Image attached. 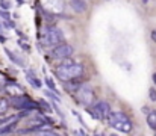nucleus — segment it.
<instances>
[{"mask_svg":"<svg viewBox=\"0 0 156 136\" xmlns=\"http://www.w3.org/2000/svg\"><path fill=\"white\" fill-rule=\"evenodd\" d=\"M83 65L79 64V62H73L70 59H65L62 61L61 65H58L55 68V74L56 77L61 80V82H70V80H74V79H80L83 76Z\"/></svg>","mask_w":156,"mask_h":136,"instance_id":"f257e3e1","label":"nucleus"},{"mask_svg":"<svg viewBox=\"0 0 156 136\" xmlns=\"http://www.w3.org/2000/svg\"><path fill=\"white\" fill-rule=\"evenodd\" d=\"M40 41L43 43V45L56 47V45L62 44L64 35H62V32H61L58 27L47 26V27H43V29H41V32H40Z\"/></svg>","mask_w":156,"mask_h":136,"instance_id":"f03ea898","label":"nucleus"},{"mask_svg":"<svg viewBox=\"0 0 156 136\" xmlns=\"http://www.w3.org/2000/svg\"><path fill=\"white\" fill-rule=\"evenodd\" d=\"M108 123H109L111 127H114L115 130H118L121 133H130L133 130L132 121L127 118V115H124L121 112H112V115L108 120Z\"/></svg>","mask_w":156,"mask_h":136,"instance_id":"7ed1b4c3","label":"nucleus"},{"mask_svg":"<svg viewBox=\"0 0 156 136\" xmlns=\"http://www.w3.org/2000/svg\"><path fill=\"white\" fill-rule=\"evenodd\" d=\"M74 94H76L77 101H79L80 104H83V106H91V104L94 103V100H96V94H94L93 88H91L90 85H85V83L76 91Z\"/></svg>","mask_w":156,"mask_h":136,"instance_id":"20e7f679","label":"nucleus"},{"mask_svg":"<svg viewBox=\"0 0 156 136\" xmlns=\"http://www.w3.org/2000/svg\"><path fill=\"white\" fill-rule=\"evenodd\" d=\"M73 53H74L73 45L67 44V43H62V44L56 45V47L53 48L50 56H52L55 61H65V59H68Z\"/></svg>","mask_w":156,"mask_h":136,"instance_id":"39448f33","label":"nucleus"},{"mask_svg":"<svg viewBox=\"0 0 156 136\" xmlns=\"http://www.w3.org/2000/svg\"><path fill=\"white\" fill-rule=\"evenodd\" d=\"M90 113H91L96 120H109L111 115H112V110H111V106H109L106 101H100V103H97V104L91 109Z\"/></svg>","mask_w":156,"mask_h":136,"instance_id":"423d86ee","label":"nucleus"},{"mask_svg":"<svg viewBox=\"0 0 156 136\" xmlns=\"http://www.w3.org/2000/svg\"><path fill=\"white\" fill-rule=\"evenodd\" d=\"M12 106L20 109V110H35L37 109V103H34L27 95H20L15 97L12 100Z\"/></svg>","mask_w":156,"mask_h":136,"instance_id":"0eeeda50","label":"nucleus"},{"mask_svg":"<svg viewBox=\"0 0 156 136\" xmlns=\"http://www.w3.org/2000/svg\"><path fill=\"white\" fill-rule=\"evenodd\" d=\"M26 77H27V80H29V83L34 86V88H37V89H40L41 86H43V83H41V80L35 76V73L34 71H30V70H27L26 71Z\"/></svg>","mask_w":156,"mask_h":136,"instance_id":"6e6552de","label":"nucleus"},{"mask_svg":"<svg viewBox=\"0 0 156 136\" xmlns=\"http://www.w3.org/2000/svg\"><path fill=\"white\" fill-rule=\"evenodd\" d=\"M15 127H17V120H14V121L8 123V124L3 127V129H0V136H6V135H11V133H14Z\"/></svg>","mask_w":156,"mask_h":136,"instance_id":"1a4fd4ad","label":"nucleus"},{"mask_svg":"<svg viewBox=\"0 0 156 136\" xmlns=\"http://www.w3.org/2000/svg\"><path fill=\"white\" fill-rule=\"evenodd\" d=\"M70 6L76 11V12H83L85 9H87V3H85V0H71L70 2Z\"/></svg>","mask_w":156,"mask_h":136,"instance_id":"9d476101","label":"nucleus"},{"mask_svg":"<svg viewBox=\"0 0 156 136\" xmlns=\"http://www.w3.org/2000/svg\"><path fill=\"white\" fill-rule=\"evenodd\" d=\"M9 106H11L9 98H6V97H0V117H3V115L8 112Z\"/></svg>","mask_w":156,"mask_h":136,"instance_id":"9b49d317","label":"nucleus"},{"mask_svg":"<svg viewBox=\"0 0 156 136\" xmlns=\"http://www.w3.org/2000/svg\"><path fill=\"white\" fill-rule=\"evenodd\" d=\"M5 51H6V54L9 56V59H11V61H12L14 64H17L18 67H24V61H23V59H21L20 56H17V54H14V53H12L11 50H8V48H6Z\"/></svg>","mask_w":156,"mask_h":136,"instance_id":"f8f14e48","label":"nucleus"},{"mask_svg":"<svg viewBox=\"0 0 156 136\" xmlns=\"http://www.w3.org/2000/svg\"><path fill=\"white\" fill-rule=\"evenodd\" d=\"M77 79H74V80H70V82H65V89L67 91H73V92H76V91L79 89L83 83H80V82H76Z\"/></svg>","mask_w":156,"mask_h":136,"instance_id":"ddd939ff","label":"nucleus"},{"mask_svg":"<svg viewBox=\"0 0 156 136\" xmlns=\"http://www.w3.org/2000/svg\"><path fill=\"white\" fill-rule=\"evenodd\" d=\"M147 124L150 129L156 130V110H150L147 115Z\"/></svg>","mask_w":156,"mask_h":136,"instance_id":"4468645a","label":"nucleus"},{"mask_svg":"<svg viewBox=\"0 0 156 136\" xmlns=\"http://www.w3.org/2000/svg\"><path fill=\"white\" fill-rule=\"evenodd\" d=\"M34 136H61V135L56 133V132H52V130H40V132H37Z\"/></svg>","mask_w":156,"mask_h":136,"instance_id":"2eb2a0df","label":"nucleus"},{"mask_svg":"<svg viewBox=\"0 0 156 136\" xmlns=\"http://www.w3.org/2000/svg\"><path fill=\"white\" fill-rule=\"evenodd\" d=\"M46 95L52 100L53 103H61V100H59V95L58 94H55V92H52V91H46Z\"/></svg>","mask_w":156,"mask_h":136,"instance_id":"dca6fc26","label":"nucleus"},{"mask_svg":"<svg viewBox=\"0 0 156 136\" xmlns=\"http://www.w3.org/2000/svg\"><path fill=\"white\" fill-rule=\"evenodd\" d=\"M46 83H47V86L50 88L52 92H55V94H58V95H59V92H58V89H56V85H55V82H53L50 77H46Z\"/></svg>","mask_w":156,"mask_h":136,"instance_id":"f3484780","label":"nucleus"},{"mask_svg":"<svg viewBox=\"0 0 156 136\" xmlns=\"http://www.w3.org/2000/svg\"><path fill=\"white\" fill-rule=\"evenodd\" d=\"M11 8V3L8 2V0H0V9H9Z\"/></svg>","mask_w":156,"mask_h":136,"instance_id":"a211bd4d","label":"nucleus"},{"mask_svg":"<svg viewBox=\"0 0 156 136\" xmlns=\"http://www.w3.org/2000/svg\"><path fill=\"white\" fill-rule=\"evenodd\" d=\"M149 98H150L152 101H156V89L155 88H150V89H149Z\"/></svg>","mask_w":156,"mask_h":136,"instance_id":"6ab92c4d","label":"nucleus"},{"mask_svg":"<svg viewBox=\"0 0 156 136\" xmlns=\"http://www.w3.org/2000/svg\"><path fill=\"white\" fill-rule=\"evenodd\" d=\"M11 121H14V118H12V117H8V118H3V117H0V126H3V124H8V123H11Z\"/></svg>","mask_w":156,"mask_h":136,"instance_id":"aec40b11","label":"nucleus"},{"mask_svg":"<svg viewBox=\"0 0 156 136\" xmlns=\"http://www.w3.org/2000/svg\"><path fill=\"white\" fill-rule=\"evenodd\" d=\"M0 15L5 18V21H11V17H9L8 11H3V9H0Z\"/></svg>","mask_w":156,"mask_h":136,"instance_id":"412c9836","label":"nucleus"},{"mask_svg":"<svg viewBox=\"0 0 156 136\" xmlns=\"http://www.w3.org/2000/svg\"><path fill=\"white\" fill-rule=\"evenodd\" d=\"M18 43H20V45H21V47H23V48H24L26 51H29V45H27V44H24L23 41H18Z\"/></svg>","mask_w":156,"mask_h":136,"instance_id":"4be33fe9","label":"nucleus"},{"mask_svg":"<svg viewBox=\"0 0 156 136\" xmlns=\"http://www.w3.org/2000/svg\"><path fill=\"white\" fill-rule=\"evenodd\" d=\"M152 40L156 43V29H155V30H152Z\"/></svg>","mask_w":156,"mask_h":136,"instance_id":"5701e85b","label":"nucleus"},{"mask_svg":"<svg viewBox=\"0 0 156 136\" xmlns=\"http://www.w3.org/2000/svg\"><path fill=\"white\" fill-rule=\"evenodd\" d=\"M153 82H155V85H156V73L153 74Z\"/></svg>","mask_w":156,"mask_h":136,"instance_id":"b1692460","label":"nucleus"},{"mask_svg":"<svg viewBox=\"0 0 156 136\" xmlns=\"http://www.w3.org/2000/svg\"><path fill=\"white\" fill-rule=\"evenodd\" d=\"M141 2H143L144 5H147V3H149V0H141Z\"/></svg>","mask_w":156,"mask_h":136,"instance_id":"393cba45","label":"nucleus"},{"mask_svg":"<svg viewBox=\"0 0 156 136\" xmlns=\"http://www.w3.org/2000/svg\"><path fill=\"white\" fill-rule=\"evenodd\" d=\"M2 29H3V24H2V23H0V32H2Z\"/></svg>","mask_w":156,"mask_h":136,"instance_id":"a878e982","label":"nucleus"},{"mask_svg":"<svg viewBox=\"0 0 156 136\" xmlns=\"http://www.w3.org/2000/svg\"><path fill=\"white\" fill-rule=\"evenodd\" d=\"M109 136H118V135H117V133H111Z\"/></svg>","mask_w":156,"mask_h":136,"instance_id":"bb28decb","label":"nucleus"},{"mask_svg":"<svg viewBox=\"0 0 156 136\" xmlns=\"http://www.w3.org/2000/svg\"><path fill=\"white\" fill-rule=\"evenodd\" d=\"M155 136H156V130H155Z\"/></svg>","mask_w":156,"mask_h":136,"instance_id":"cd10ccee","label":"nucleus"}]
</instances>
